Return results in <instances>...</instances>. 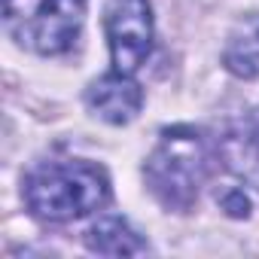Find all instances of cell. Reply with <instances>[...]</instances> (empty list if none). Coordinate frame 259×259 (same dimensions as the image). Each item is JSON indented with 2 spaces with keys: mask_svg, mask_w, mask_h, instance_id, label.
Listing matches in <instances>:
<instances>
[{
  "mask_svg": "<svg viewBox=\"0 0 259 259\" xmlns=\"http://www.w3.org/2000/svg\"><path fill=\"white\" fill-rule=\"evenodd\" d=\"M113 70L138 73L153 52V7L150 0H110L104 16Z\"/></svg>",
  "mask_w": 259,
  "mask_h": 259,
  "instance_id": "4",
  "label": "cell"
},
{
  "mask_svg": "<svg viewBox=\"0 0 259 259\" xmlns=\"http://www.w3.org/2000/svg\"><path fill=\"white\" fill-rule=\"evenodd\" d=\"M85 19V0H4L7 34L37 52L64 55L76 46Z\"/></svg>",
  "mask_w": 259,
  "mask_h": 259,
  "instance_id": "3",
  "label": "cell"
},
{
  "mask_svg": "<svg viewBox=\"0 0 259 259\" xmlns=\"http://www.w3.org/2000/svg\"><path fill=\"white\" fill-rule=\"evenodd\" d=\"M210 168V150L198 128L174 125L165 128L159 147L144 165V177L153 195L168 210H189L198 198V189Z\"/></svg>",
  "mask_w": 259,
  "mask_h": 259,
  "instance_id": "2",
  "label": "cell"
},
{
  "mask_svg": "<svg viewBox=\"0 0 259 259\" xmlns=\"http://www.w3.org/2000/svg\"><path fill=\"white\" fill-rule=\"evenodd\" d=\"M25 201L46 223H70L110 201V177L85 159L43 162L25 177Z\"/></svg>",
  "mask_w": 259,
  "mask_h": 259,
  "instance_id": "1",
  "label": "cell"
},
{
  "mask_svg": "<svg viewBox=\"0 0 259 259\" xmlns=\"http://www.w3.org/2000/svg\"><path fill=\"white\" fill-rule=\"evenodd\" d=\"M85 247L92 253L101 256H135V253H147V241H141V235L128 226L125 217H101L89 232H85Z\"/></svg>",
  "mask_w": 259,
  "mask_h": 259,
  "instance_id": "7",
  "label": "cell"
},
{
  "mask_svg": "<svg viewBox=\"0 0 259 259\" xmlns=\"http://www.w3.org/2000/svg\"><path fill=\"white\" fill-rule=\"evenodd\" d=\"M223 64L229 73L241 79H259V16L238 19L226 40Z\"/></svg>",
  "mask_w": 259,
  "mask_h": 259,
  "instance_id": "6",
  "label": "cell"
},
{
  "mask_svg": "<svg viewBox=\"0 0 259 259\" xmlns=\"http://www.w3.org/2000/svg\"><path fill=\"white\" fill-rule=\"evenodd\" d=\"M223 210L229 217H250V198L244 195V189H229L223 195Z\"/></svg>",
  "mask_w": 259,
  "mask_h": 259,
  "instance_id": "8",
  "label": "cell"
},
{
  "mask_svg": "<svg viewBox=\"0 0 259 259\" xmlns=\"http://www.w3.org/2000/svg\"><path fill=\"white\" fill-rule=\"evenodd\" d=\"M85 107L110 125H128L144 107V89L132 73L110 70L85 89Z\"/></svg>",
  "mask_w": 259,
  "mask_h": 259,
  "instance_id": "5",
  "label": "cell"
}]
</instances>
